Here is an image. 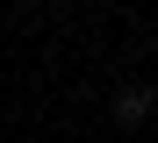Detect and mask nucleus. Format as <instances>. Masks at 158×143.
Listing matches in <instances>:
<instances>
[{"instance_id":"f257e3e1","label":"nucleus","mask_w":158,"mask_h":143,"mask_svg":"<svg viewBox=\"0 0 158 143\" xmlns=\"http://www.w3.org/2000/svg\"><path fill=\"white\" fill-rule=\"evenodd\" d=\"M115 114H122V122H144V114H151V86H129V93H115Z\"/></svg>"},{"instance_id":"f03ea898","label":"nucleus","mask_w":158,"mask_h":143,"mask_svg":"<svg viewBox=\"0 0 158 143\" xmlns=\"http://www.w3.org/2000/svg\"><path fill=\"white\" fill-rule=\"evenodd\" d=\"M151 143H158V136H151Z\"/></svg>"}]
</instances>
